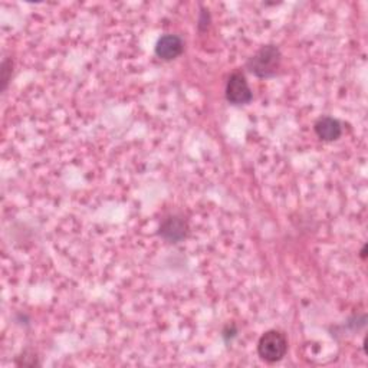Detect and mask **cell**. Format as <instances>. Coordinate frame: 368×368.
Segmentation results:
<instances>
[{
	"label": "cell",
	"mask_w": 368,
	"mask_h": 368,
	"mask_svg": "<svg viewBox=\"0 0 368 368\" xmlns=\"http://www.w3.org/2000/svg\"><path fill=\"white\" fill-rule=\"evenodd\" d=\"M11 72H12V62L6 60V61L2 64V84H4L2 89H4V91H5L6 87H8V82H9V78H11V75H9Z\"/></svg>",
	"instance_id": "52a82bcc"
},
{
	"label": "cell",
	"mask_w": 368,
	"mask_h": 368,
	"mask_svg": "<svg viewBox=\"0 0 368 368\" xmlns=\"http://www.w3.org/2000/svg\"><path fill=\"white\" fill-rule=\"evenodd\" d=\"M313 130L323 141H335L342 134V127L340 121L333 117L320 118L317 123H315Z\"/></svg>",
	"instance_id": "8992f818"
},
{
	"label": "cell",
	"mask_w": 368,
	"mask_h": 368,
	"mask_svg": "<svg viewBox=\"0 0 368 368\" xmlns=\"http://www.w3.org/2000/svg\"><path fill=\"white\" fill-rule=\"evenodd\" d=\"M281 50L274 45L262 46L247 61V69L259 78H271L277 75L281 67Z\"/></svg>",
	"instance_id": "6da1fadb"
},
{
	"label": "cell",
	"mask_w": 368,
	"mask_h": 368,
	"mask_svg": "<svg viewBox=\"0 0 368 368\" xmlns=\"http://www.w3.org/2000/svg\"><path fill=\"white\" fill-rule=\"evenodd\" d=\"M184 50V42L177 35H163L155 43V55L163 61H173L179 58Z\"/></svg>",
	"instance_id": "277c9868"
},
{
	"label": "cell",
	"mask_w": 368,
	"mask_h": 368,
	"mask_svg": "<svg viewBox=\"0 0 368 368\" xmlns=\"http://www.w3.org/2000/svg\"><path fill=\"white\" fill-rule=\"evenodd\" d=\"M226 99L232 105H246L253 99L252 89L242 72L236 71L229 77L226 85Z\"/></svg>",
	"instance_id": "3957f363"
},
{
	"label": "cell",
	"mask_w": 368,
	"mask_h": 368,
	"mask_svg": "<svg viewBox=\"0 0 368 368\" xmlns=\"http://www.w3.org/2000/svg\"><path fill=\"white\" fill-rule=\"evenodd\" d=\"M187 232H189L187 221L183 216H177V215L167 218L160 226V236L170 243L182 242L187 236Z\"/></svg>",
	"instance_id": "5b68a950"
},
{
	"label": "cell",
	"mask_w": 368,
	"mask_h": 368,
	"mask_svg": "<svg viewBox=\"0 0 368 368\" xmlns=\"http://www.w3.org/2000/svg\"><path fill=\"white\" fill-rule=\"evenodd\" d=\"M288 351V340L284 333L271 330L259 338L257 354L268 362L281 361Z\"/></svg>",
	"instance_id": "7a4b0ae2"
}]
</instances>
